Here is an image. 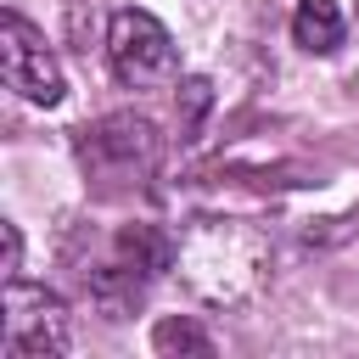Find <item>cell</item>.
I'll return each instance as SVG.
<instances>
[{"label": "cell", "instance_id": "obj_1", "mask_svg": "<svg viewBox=\"0 0 359 359\" xmlns=\"http://www.w3.org/2000/svg\"><path fill=\"white\" fill-rule=\"evenodd\" d=\"M174 269L202 303L236 309L269 280V236L247 219H191L174 236Z\"/></svg>", "mask_w": 359, "mask_h": 359}, {"label": "cell", "instance_id": "obj_2", "mask_svg": "<svg viewBox=\"0 0 359 359\" xmlns=\"http://www.w3.org/2000/svg\"><path fill=\"white\" fill-rule=\"evenodd\" d=\"M0 353L6 359H62L67 353V303L45 286L6 280L0 297Z\"/></svg>", "mask_w": 359, "mask_h": 359}, {"label": "cell", "instance_id": "obj_3", "mask_svg": "<svg viewBox=\"0 0 359 359\" xmlns=\"http://www.w3.org/2000/svg\"><path fill=\"white\" fill-rule=\"evenodd\" d=\"M107 56H112V73L123 84H135V90L168 84L180 73V50H174L168 28L151 11H140V6L112 11V22H107Z\"/></svg>", "mask_w": 359, "mask_h": 359}, {"label": "cell", "instance_id": "obj_4", "mask_svg": "<svg viewBox=\"0 0 359 359\" xmlns=\"http://www.w3.org/2000/svg\"><path fill=\"white\" fill-rule=\"evenodd\" d=\"M79 157L101 180H135L157 163V123L140 112H112L79 135Z\"/></svg>", "mask_w": 359, "mask_h": 359}, {"label": "cell", "instance_id": "obj_5", "mask_svg": "<svg viewBox=\"0 0 359 359\" xmlns=\"http://www.w3.org/2000/svg\"><path fill=\"white\" fill-rule=\"evenodd\" d=\"M0 73H6V84L22 95V101H34V107H56L62 101V67H56V56H50V45H45V34L34 28V22H22L17 11H6L0 17Z\"/></svg>", "mask_w": 359, "mask_h": 359}, {"label": "cell", "instance_id": "obj_6", "mask_svg": "<svg viewBox=\"0 0 359 359\" xmlns=\"http://www.w3.org/2000/svg\"><path fill=\"white\" fill-rule=\"evenodd\" d=\"M348 22H342V6L337 0H297L292 11V39L309 50V56H331L342 45Z\"/></svg>", "mask_w": 359, "mask_h": 359}, {"label": "cell", "instance_id": "obj_7", "mask_svg": "<svg viewBox=\"0 0 359 359\" xmlns=\"http://www.w3.org/2000/svg\"><path fill=\"white\" fill-rule=\"evenodd\" d=\"M151 348H157V353H196V359H208V353H213L208 331H202V325H191V320H180V314H168V320H157V325H151Z\"/></svg>", "mask_w": 359, "mask_h": 359}, {"label": "cell", "instance_id": "obj_8", "mask_svg": "<svg viewBox=\"0 0 359 359\" xmlns=\"http://www.w3.org/2000/svg\"><path fill=\"white\" fill-rule=\"evenodd\" d=\"M208 107H213V84L208 79H185L180 84V135H196V123H202Z\"/></svg>", "mask_w": 359, "mask_h": 359}, {"label": "cell", "instance_id": "obj_9", "mask_svg": "<svg viewBox=\"0 0 359 359\" xmlns=\"http://www.w3.org/2000/svg\"><path fill=\"white\" fill-rule=\"evenodd\" d=\"M0 247H6V252H0V269H6V280H11V275L22 269V230H17V224H0Z\"/></svg>", "mask_w": 359, "mask_h": 359}]
</instances>
